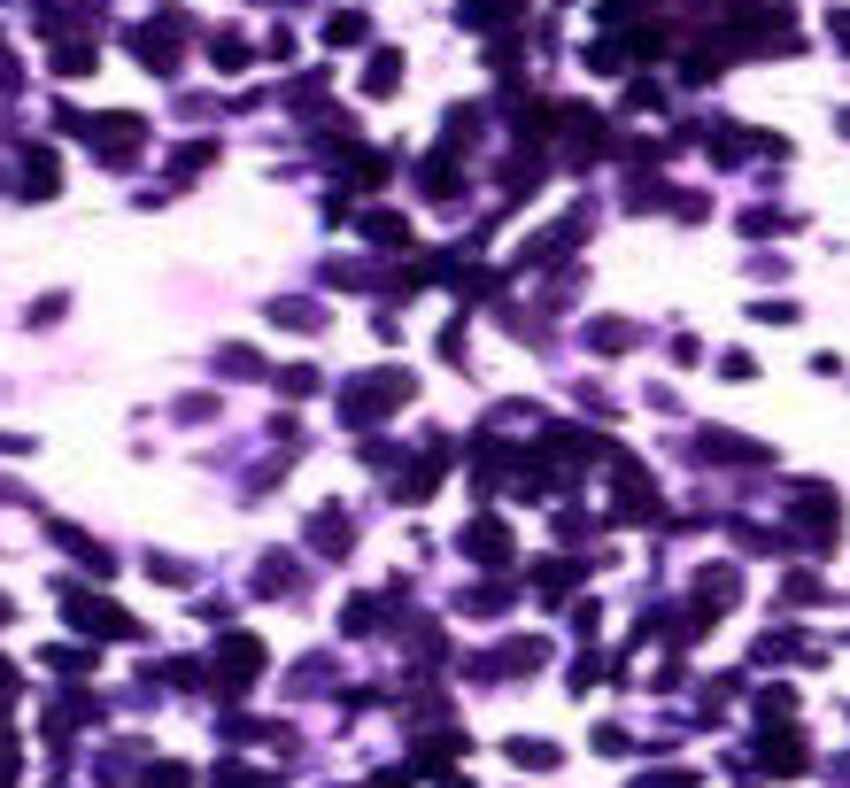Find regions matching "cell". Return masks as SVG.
Segmentation results:
<instances>
[{"mask_svg":"<svg viewBox=\"0 0 850 788\" xmlns=\"http://www.w3.org/2000/svg\"><path fill=\"white\" fill-rule=\"evenodd\" d=\"M703 449H711L719 465H766V449H758V441H734V433H703Z\"/></svg>","mask_w":850,"mask_h":788,"instance_id":"cell-6","label":"cell"},{"mask_svg":"<svg viewBox=\"0 0 850 788\" xmlns=\"http://www.w3.org/2000/svg\"><path fill=\"white\" fill-rule=\"evenodd\" d=\"M224 788H271V781H240V774H224Z\"/></svg>","mask_w":850,"mask_h":788,"instance_id":"cell-17","label":"cell"},{"mask_svg":"<svg viewBox=\"0 0 850 788\" xmlns=\"http://www.w3.org/2000/svg\"><path fill=\"white\" fill-rule=\"evenodd\" d=\"M510 758H518V766H533V774H541V766H557V750H549V742H510Z\"/></svg>","mask_w":850,"mask_h":788,"instance_id":"cell-13","label":"cell"},{"mask_svg":"<svg viewBox=\"0 0 850 788\" xmlns=\"http://www.w3.org/2000/svg\"><path fill=\"white\" fill-rule=\"evenodd\" d=\"M394 78H402V54H379L371 62V93H394Z\"/></svg>","mask_w":850,"mask_h":788,"instance_id":"cell-11","label":"cell"},{"mask_svg":"<svg viewBox=\"0 0 850 788\" xmlns=\"http://www.w3.org/2000/svg\"><path fill=\"white\" fill-rule=\"evenodd\" d=\"M62 124H70V132H93V140H101V162H132V148H140V117H70V109H62Z\"/></svg>","mask_w":850,"mask_h":788,"instance_id":"cell-2","label":"cell"},{"mask_svg":"<svg viewBox=\"0 0 850 788\" xmlns=\"http://www.w3.org/2000/svg\"><path fill=\"white\" fill-rule=\"evenodd\" d=\"M410 402V371H371V379H356L348 387V426H371V418H387V410H402Z\"/></svg>","mask_w":850,"mask_h":788,"instance_id":"cell-1","label":"cell"},{"mask_svg":"<svg viewBox=\"0 0 850 788\" xmlns=\"http://www.w3.org/2000/svg\"><path fill=\"white\" fill-rule=\"evenodd\" d=\"M464 549H472V557H510V526H496V518H488V526H472V533H464Z\"/></svg>","mask_w":850,"mask_h":788,"instance_id":"cell-7","label":"cell"},{"mask_svg":"<svg viewBox=\"0 0 850 788\" xmlns=\"http://www.w3.org/2000/svg\"><path fill=\"white\" fill-rule=\"evenodd\" d=\"M217 672H224L232 688H248V680L263 672V641H256V634H224V649H217Z\"/></svg>","mask_w":850,"mask_h":788,"instance_id":"cell-3","label":"cell"},{"mask_svg":"<svg viewBox=\"0 0 850 788\" xmlns=\"http://www.w3.org/2000/svg\"><path fill=\"white\" fill-rule=\"evenodd\" d=\"M634 788H696V781H688V774H642Z\"/></svg>","mask_w":850,"mask_h":788,"instance_id":"cell-16","label":"cell"},{"mask_svg":"<svg viewBox=\"0 0 850 788\" xmlns=\"http://www.w3.org/2000/svg\"><path fill=\"white\" fill-rule=\"evenodd\" d=\"M8 688H16V672H8V665H0V696H8Z\"/></svg>","mask_w":850,"mask_h":788,"instance_id":"cell-18","label":"cell"},{"mask_svg":"<svg viewBox=\"0 0 850 788\" xmlns=\"http://www.w3.org/2000/svg\"><path fill=\"white\" fill-rule=\"evenodd\" d=\"M758 758H766V774H812V742L804 735H766Z\"/></svg>","mask_w":850,"mask_h":788,"instance_id":"cell-4","label":"cell"},{"mask_svg":"<svg viewBox=\"0 0 850 788\" xmlns=\"http://www.w3.org/2000/svg\"><path fill=\"white\" fill-rule=\"evenodd\" d=\"M62 611H70L86 634H140L124 611H117V604H93V596H62Z\"/></svg>","mask_w":850,"mask_h":788,"instance_id":"cell-5","label":"cell"},{"mask_svg":"<svg viewBox=\"0 0 850 788\" xmlns=\"http://www.w3.org/2000/svg\"><path fill=\"white\" fill-rule=\"evenodd\" d=\"M217 62H224V70H240V62H248V39H232V31H224V39H217Z\"/></svg>","mask_w":850,"mask_h":788,"instance_id":"cell-15","label":"cell"},{"mask_svg":"<svg viewBox=\"0 0 850 788\" xmlns=\"http://www.w3.org/2000/svg\"><path fill=\"white\" fill-rule=\"evenodd\" d=\"M363 232H371V240H387V248H394V240H410V225H402V217H363Z\"/></svg>","mask_w":850,"mask_h":788,"instance_id":"cell-12","label":"cell"},{"mask_svg":"<svg viewBox=\"0 0 850 788\" xmlns=\"http://www.w3.org/2000/svg\"><path fill=\"white\" fill-rule=\"evenodd\" d=\"M140 788H193V774H186V766H156Z\"/></svg>","mask_w":850,"mask_h":788,"instance_id":"cell-14","label":"cell"},{"mask_svg":"<svg viewBox=\"0 0 850 788\" xmlns=\"http://www.w3.org/2000/svg\"><path fill=\"white\" fill-rule=\"evenodd\" d=\"M310 541H318L326 557H340V549H348V518H340V510H318V526H310Z\"/></svg>","mask_w":850,"mask_h":788,"instance_id":"cell-8","label":"cell"},{"mask_svg":"<svg viewBox=\"0 0 850 788\" xmlns=\"http://www.w3.org/2000/svg\"><path fill=\"white\" fill-rule=\"evenodd\" d=\"M363 31H371V23H363V16H356V8H340L333 23H326V39H333V47H356V39H363Z\"/></svg>","mask_w":850,"mask_h":788,"instance_id":"cell-10","label":"cell"},{"mask_svg":"<svg viewBox=\"0 0 850 788\" xmlns=\"http://www.w3.org/2000/svg\"><path fill=\"white\" fill-rule=\"evenodd\" d=\"M54 186H62V170H54V156H47V148H39V156H31V170H23V193H54Z\"/></svg>","mask_w":850,"mask_h":788,"instance_id":"cell-9","label":"cell"}]
</instances>
